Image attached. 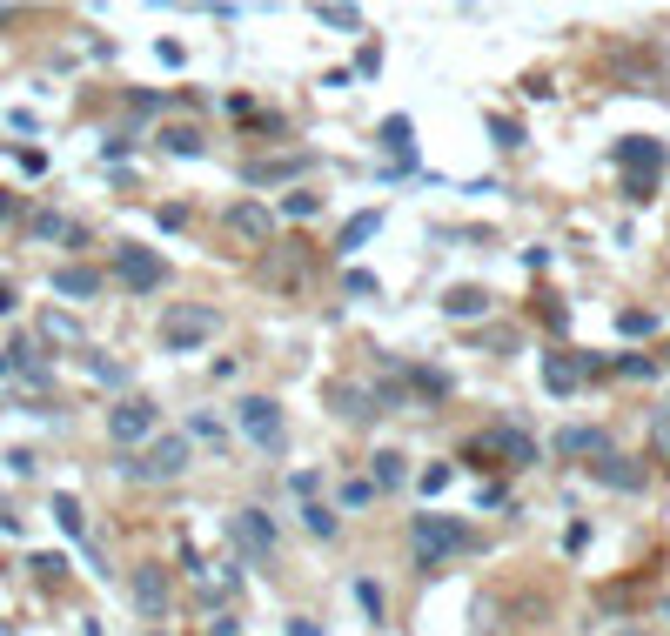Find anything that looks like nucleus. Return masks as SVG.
Instances as JSON below:
<instances>
[{
	"mask_svg": "<svg viewBox=\"0 0 670 636\" xmlns=\"http://www.w3.org/2000/svg\"><path fill=\"white\" fill-rule=\"evenodd\" d=\"M463 543H469V529L456 523V516H436V509H429V516L409 523V549H416V563H423V570H443Z\"/></svg>",
	"mask_w": 670,
	"mask_h": 636,
	"instance_id": "nucleus-1",
	"label": "nucleus"
},
{
	"mask_svg": "<svg viewBox=\"0 0 670 636\" xmlns=\"http://www.w3.org/2000/svg\"><path fill=\"white\" fill-rule=\"evenodd\" d=\"M235 429H242L262 456H282L289 449V422H282V402H268V395H242L235 402Z\"/></svg>",
	"mask_w": 670,
	"mask_h": 636,
	"instance_id": "nucleus-2",
	"label": "nucleus"
},
{
	"mask_svg": "<svg viewBox=\"0 0 670 636\" xmlns=\"http://www.w3.org/2000/svg\"><path fill=\"white\" fill-rule=\"evenodd\" d=\"M215 329H222L215 308H168V315H161V342H168L175 355H195Z\"/></svg>",
	"mask_w": 670,
	"mask_h": 636,
	"instance_id": "nucleus-3",
	"label": "nucleus"
},
{
	"mask_svg": "<svg viewBox=\"0 0 670 636\" xmlns=\"http://www.w3.org/2000/svg\"><path fill=\"white\" fill-rule=\"evenodd\" d=\"M188 456H195V442L188 436H161V442H148V449L128 462V476H141V483H168V476L188 469Z\"/></svg>",
	"mask_w": 670,
	"mask_h": 636,
	"instance_id": "nucleus-4",
	"label": "nucleus"
},
{
	"mask_svg": "<svg viewBox=\"0 0 670 636\" xmlns=\"http://www.w3.org/2000/svg\"><path fill=\"white\" fill-rule=\"evenodd\" d=\"M155 402L148 395H128V402H114V416H108V436L121 442V449H134V442H148L155 436Z\"/></svg>",
	"mask_w": 670,
	"mask_h": 636,
	"instance_id": "nucleus-5",
	"label": "nucleus"
},
{
	"mask_svg": "<svg viewBox=\"0 0 670 636\" xmlns=\"http://www.w3.org/2000/svg\"><path fill=\"white\" fill-rule=\"evenodd\" d=\"M228 536H235V549H242V556H255V563H268V556H275V523H268L262 509H242V516L228 523Z\"/></svg>",
	"mask_w": 670,
	"mask_h": 636,
	"instance_id": "nucleus-6",
	"label": "nucleus"
},
{
	"mask_svg": "<svg viewBox=\"0 0 670 636\" xmlns=\"http://www.w3.org/2000/svg\"><path fill=\"white\" fill-rule=\"evenodd\" d=\"M114 275L141 295V288H161V282H168V262H161V255H148V248H121V255H114Z\"/></svg>",
	"mask_w": 670,
	"mask_h": 636,
	"instance_id": "nucleus-7",
	"label": "nucleus"
},
{
	"mask_svg": "<svg viewBox=\"0 0 670 636\" xmlns=\"http://www.w3.org/2000/svg\"><path fill=\"white\" fill-rule=\"evenodd\" d=\"M469 449H476V456H503V462H516V469L536 462V442L523 436V429H490V436H476Z\"/></svg>",
	"mask_w": 670,
	"mask_h": 636,
	"instance_id": "nucleus-8",
	"label": "nucleus"
},
{
	"mask_svg": "<svg viewBox=\"0 0 670 636\" xmlns=\"http://www.w3.org/2000/svg\"><path fill=\"white\" fill-rule=\"evenodd\" d=\"M134 610L148 616V623L168 616V576H161V570H134Z\"/></svg>",
	"mask_w": 670,
	"mask_h": 636,
	"instance_id": "nucleus-9",
	"label": "nucleus"
},
{
	"mask_svg": "<svg viewBox=\"0 0 670 636\" xmlns=\"http://www.w3.org/2000/svg\"><path fill=\"white\" fill-rule=\"evenodd\" d=\"M617 161H624V168H630V175H637V181H650V175H657V168H664V148H657L650 134H630L624 148H617Z\"/></svg>",
	"mask_w": 670,
	"mask_h": 636,
	"instance_id": "nucleus-10",
	"label": "nucleus"
},
{
	"mask_svg": "<svg viewBox=\"0 0 670 636\" xmlns=\"http://www.w3.org/2000/svg\"><path fill=\"white\" fill-rule=\"evenodd\" d=\"M597 483L603 489H644V462H630V456H597Z\"/></svg>",
	"mask_w": 670,
	"mask_h": 636,
	"instance_id": "nucleus-11",
	"label": "nucleus"
},
{
	"mask_svg": "<svg viewBox=\"0 0 670 636\" xmlns=\"http://www.w3.org/2000/svg\"><path fill=\"white\" fill-rule=\"evenodd\" d=\"M54 295H67V302H94V295H101V275H94V268H54Z\"/></svg>",
	"mask_w": 670,
	"mask_h": 636,
	"instance_id": "nucleus-12",
	"label": "nucleus"
},
{
	"mask_svg": "<svg viewBox=\"0 0 670 636\" xmlns=\"http://www.w3.org/2000/svg\"><path fill=\"white\" fill-rule=\"evenodd\" d=\"M235 583H242V570H235V563H222V570H195V596H201V603L235 596Z\"/></svg>",
	"mask_w": 670,
	"mask_h": 636,
	"instance_id": "nucleus-13",
	"label": "nucleus"
},
{
	"mask_svg": "<svg viewBox=\"0 0 670 636\" xmlns=\"http://www.w3.org/2000/svg\"><path fill=\"white\" fill-rule=\"evenodd\" d=\"M228 228H235V235H248V242H268V235H275V221H268L262 208H248V201H235V208H228Z\"/></svg>",
	"mask_w": 670,
	"mask_h": 636,
	"instance_id": "nucleus-14",
	"label": "nucleus"
},
{
	"mask_svg": "<svg viewBox=\"0 0 670 636\" xmlns=\"http://www.w3.org/2000/svg\"><path fill=\"white\" fill-rule=\"evenodd\" d=\"M557 456H610V442H603V429H563Z\"/></svg>",
	"mask_w": 670,
	"mask_h": 636,
	"instance_id": "nucleus-15",
	"label": "nucleus"
},
{
	"mask_svg": "<svg viewBox=\"0 0 670 636\" xmlns=\"http://www.w3.org/2000/svg\"><path fill=\"white\" fill-rule=\"evenodd\" d=\"M382 148H389V154H409V161H416V128H409L402 114H389V121H382Z\"/></svg>",
	"mask_w": 670,
	"mask_h": 636,
	"instance_id": "nucleus-16",
	"label": "nucleus"
},
{
	"mask_svg": "<svg viewBox=\"0 0 670 636\" xmlns=\"http://www.w3.org/2000/svg\"><path fill=\"white\" fill-rule=\"evenodd\" d=\"M577 362H563V355H550V362H543V389H550V395H570V389H577Z\"/></svg>",
	"mask_w": 670,
	"mask_h": 636,
	"instance_id": "nucleus-17",
	"label": "nucleus"
},
{
	"mask_svg": "<svg viewBox=\"0 0 670 636\" xmlns=\"http://www.w3.org/2000/svg\"><path fill=\"white\" fill-rule=\"evenodd\" d=\"M449 315H456V322H463V315H469V322H476V315H483V308H490V295H483V288H449Z\"/></svg>",
	"mask_w": 670,
	"mask_h": 636,
	"instance_id": "nucleus-18",
	"label": "nucleus"
},
{
	"mask_svg": "<svg viewBox=\"0 0 670 636\" xmlns=\"http://www.w3.org/2000/svg\"><path fill=\"white\" fill-rule=\"evenodd\" d=\"M41 335H47V342H67V349L81 342V329H74V315H61V308H54V315H41Z\"/></svg>",
	"mask_w": 670,
	"mask_h": 636,
	"instance_id": "nucleus-19",
	"label": "nucleus"
},
{
	"mask_svg": "<svg viewBox=\"0 0 670 636\" xmlns=\"http://www.w3.org/2000/svg\"><path fill=\"white\" fill-rule=\"evenodd\" d=\"M54 523H61L67 536H74V543L88 536V529H81V503H74V496H54Z\"/></svg>",
	"mask_w": 670,
	"mask_h": 636,
	"instance_id": "nucleus-20",
	"label": "nucleus"
},
{
	"mask_svg": "<svg viewBox=\"0 0 670 636\" xmlns=\"http://www.w3.org/2000/svg\"><path fill=\"white\" fill-rule=\"evenodd\" d=\"M376 228H382V215H356L349 228H342V248H362L369 235H376Z\"/></svg>",
	"mask_w": 670,
	"mask_h": 636,
	"instance_id": "nucleus-21",
	"label": "nucleus"
},
{
	"mask_svg": "<svg viewBox=\"0 0 670 636\" xmlns=\"http://www.w3.org/2000/svg\"><path fill=\"white\" fill-rule=\"evenodd\" d=\"M402 483V456H396V449H382V456H376V489H396Z\"/></svg>",
	"mask_w": 670,
	"mask_h": 636,
	"instance_id": "nucleus-22",
	"label": "nucleus"
},
{
	"mask_svg": "<svg viewBox=\"0 0 670 636\" xmlns=\"http://www.w3.org/2000/svg\"><path fill=\"white\" fill-rule=\"evenodd\" d=\"M34 235H41V242H81V235H74L61 215H41V221H34Z\"/></svg>",
	"mask_w": 670,
	"mask_h": 636,
	"instance_id": "nucleus-23",
	"label": "nucleus"
},
{
	"mask_svg": "<svg viewBox=\"0 0 670 636\" xmlns=\"http://www.w3.org/2000/svg\"><path fill=\"white\" fill-rule=\"evenodd\" d=\"M161 141H168V154H201V134L195 128H168Z\"/></svg>",
	"mask_w": 670,
	"mask_h": 636,
	"instance_id": "nucleus-24",
	"label": "nucleus"
},
{
	"mask_svg": "<svg viewBox=\"0 0 670 636\" xmlns=\"http://www.w3.org/2000/svg\"><path fill=\"white\" fill-rule=\"evenodd\" d=\"M342 416L369 422V416H376V409H369V395H362V389H342Z\"/></svg>",
	"mask_w": 670,
	"mask_h": 636,
	"instance_id": "nucleus-25",
	"label": "nucleus"
},
{
	"mask_svg": "<svg viewBox=\"0 0 670 636\" xmlns=\"http://www.w3.org/2000/svg\"><path fill=\"white\" fill-rule=\"evenodd\" d=\"M302 516H309V529H315V536H335V509L309 503V509H302Z\"/></svg>",
	"mask_w": 670,
	"mask_h": 636,
	"instance_id": "nucleus-26",
	"label": "nucleus"
},
{
	"mask_svg": "<svg viewBox=\"0 0 670 636\" xmlns=\"http://www.w3.org/2000/svg\"><path fill=\"white\" fill-rule=\"evenodd\" d=\"M322 21L329 27H362V7H322Z\"/></svg>",
	"mask_w": 670,
	"mask_h": 636,
	"instance_id": "nucleus-27",
	"label": "nucleus"
},
{
	"mask_svg": "<svg viewBox=\"0 0 670 636\" xmlns=\"http://www.w3.org/2000/svg\"><path fill=\"white\" fill-rule=\"evenodd\" d=\"M282 215H289V221H309L315 215V195H289V201H282Z\"/></svg>",
	"mask_w": 670,
	"mask_h": 636,
	"instance_id": "nucleus-28",
	"label": "nucleus"
},
{
	"mask_svg": "<svg viewBox=\"0 0 670 636\" xmlns=\"http://www.w3.org/2000/svg\"><path fill=\"white\" fill-rule=\"evenodd\" d=\"M617 329H624V335H650V329H657V315H644V308H637V315H624Z\"/></svg>",
	"mask_w": 670,
	"mask_h": 636,
	"instance_id": "nucleus-29",
	"label": "nucleus"
},
{
	"mask_svg": "<svg viewBox=\"0 0 670 636\" xmlns=\"http://www.w3.org/2000/svg\"><path fill=\"white\" fill-rule=\"evenodd\" d=\"M289 483H295V496H315V489H322V476H315V469H295Z\"/></svg>",
	"mask_w": 670,
	"mask_h": 636,
	"instance_id": "nucleus-30",
	"label": "nucleus"
},
{
	"mask_svg": "<svg viewBox=\"0 0 670 636\" xmlns=\"http://www.w3.org/2000/svg\"><path fill=\"white\" fill-rule=\"evenodd\" d=\"M490 134H496V141H503V148H516V141H523V128H510L503 114H496V121H490Z\"/></svg>",
	"mask_w": 670,
	"mask_h": 636,
	"instance_id": "nucleus-31",
	"label": "nucleus"
},
{
	"mask_svg": "<svg viewBox=\"0 0 670 636\" xmlns=\"http://www.w3.org/2000/svg\"><path fill=\"white\" fill-rule=\"evenodd\" d=\"M617 369H624V375H637V382H644V375L657 369V362H650V355H624V362H617Z\"/></svg>",
	"mask_w": 670,
	"mask_h": 636,
	"instance_id": "nucleus-32",
	"label": "nucleus"
},
{
	"mask_svg": "<svg viewBox=\"0 0 670 636\" xmlns=\"http://www.w3.org/2000/svg\"><path fill=\"white\" fill-rule=\"evenodd\" d=\"M356 596H362V610H369V616H382V590H376V583H356Z\"/></svg>",
	"mask_w": 670,
	"mask_h": 636,
	"instance_id": "nucleus-33",
	"label": "nucleus"
},
{
	"mask_svg": "<svg viewBox=\"0 0 670 636\" xmlns=\"http://www.w3.org/2000/svg\"><path fill=\"white\" fill-rule=\"evenodd\" d=\"M289 636H322V623H315V616H295V623H289Z\"/></svg>",
	"mask_w": 670,
	"mask_h": 636,
	"instance_id": "nucleus-34",
	"label": "nucleus"
},
{
	"mask_svg": "<svg viewBox=\"0 0 670 636\" xmlns=\"http://www.w3.org/2000/svg\"><path fill=\"white\" fill-rule=\"evenodd\" d=\"M7 308H14V288H7V282H0V315H7Z\"/></svg>",
	"mask_w": 670,
	"mask_h": 636,
	"instance_id": "nucleus-35",
	"label": "nucleus"
},
{
	"mask_svg": "<svg viewBox=\"0 0 670 636\" xmlns=\"http://www.w3.org/2000/svg\"><path fill=\"white\" fill-rule=\"evenodd\" d=\"M0 221H7V195H0Z\"/></svg>",
	"mask_w": 670,
	"mask_h": 636,
	"instance_id": "nucleus-36",
	"label": "nucleus"
},
{
	"mask_svg": "<svg viewBox=\"0 0 670 636\" xmlns=\"http://www.w3.org/2000/svg\"><path fill=\"white\" fill-rule=\"evenodd\" d=\"M7 14H14V7H0V21H7Z\"/></svg>",
	"mask_w": 670,
	"mask_h": 636,
	"instance_id": "nucleus-37",
	"label": "nucleus"
},
{
	"mask_svg": "<svg viewBox=\"0 0 670 636\" xmlns=\"http://www.w3.org/2000/svg\"><path fill=\"white\" fill-rule=\"evenodd\" d=\"M624 636H644V630H624Z\"/></svg>",
	"mask_w": 670,
	"mask_h": 636,
	"instance_id": "nucleus-38",
	"label": "nucleus"
}]
</instances>
